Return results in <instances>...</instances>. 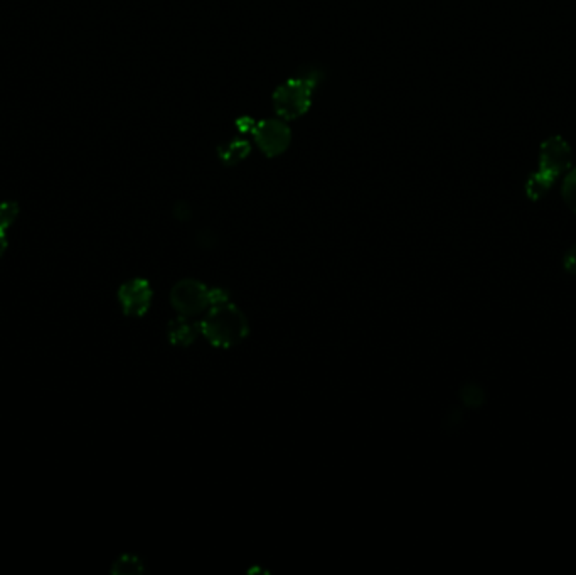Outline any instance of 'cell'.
Instances as JSON below:
<instances>
[{"label":"cell","instance_id":"6da1fadb","mask_svg":"<svg viewBox=\"0 0 576 575\" xmlns=\"http://www.w3.org/2000/svg\"><path fill=\"white\" fill-rule=\"evenodd\" d=\"M200 335L204 336L214 348H233L249 333L245 314L229 300L211 306L206 311L204 319L200 321Z\"/></svg>","mask_w":576,"mask_h":575},{"label":"cell","instance_id":"7a4b0ae2","mask_svg":"<svg viewBox=\"0 0 576 575\" xmlns=\"http://www.w3.org/2000/svg\"><path fill=\"white\" fill-rule=\"evenodd\" d=\"M317 73L302 74L280 86L273 96V103L277 113L283 121H292L306 113L312 102V92L317 86Z\"/></svg>","mask_w":576,"mask_h":575},{"label":"cell","instance_id":"3957f363","mask_svg":"<svg viewBox=\"0 0 576 575\" xmlns=\"http://www.w3.org/2000/svg\"><path fill=\"white\" fill-rule=\"evenodd\" d=\"M171 304L179 316H200L211 307V288L194 278H184L172 288Z\"/></svg>","mask_w":576,"mask_h":575},{"label":"cell","instance_id":"277c9868","mask_svg":"<svg viewBox=\"0 0 576 575\" xmlns=\"http://www.w3.org/2000/svg\"><path fill=\"white\" fill-rule=\"evenodd\" d=\"M540 171L558 180L573 168V149L561 135L548 137L540 147Z\"/></svg>","mask_w":576,"mask_h":575},{"label":"cell","instance_id":"5b68a950","mask_svg":"<svg viewBox=\"0 0 576 575\" xmlns=\"http://www.w3.org/2000/svg\"><path fill=\"white\" fill-rule=\"evenodd\" d=\"M118 304L122 311L129 317H142L145 316L153 299V290L147 278H130L123 282L117 292Z\"/></svg>","mask_w":576,"mask_h":575},{"label":"cell","instance_id":"8992f818","mask_svg":"<svg viewBox=\"0 0 576 575\" xmlns=\"http://www.w3.org/2000/svg\"><path fill=\"white\" fill-rule=\"evenodd\" d=\"M255 141L267 156H278L290 144V129L282 121L259 122L253 131Z\"/></svg>","mask_w":576,"mask_h":575},{"label":"cell","instance_id":"52a82bcc","mask_svg":"<svg viewBox=\"0 0 576 575\" xmlns=\"http://www.w3.org/2000/svg\"><path fill=\"white\" fill-rule=\"evenodd\" d=\"M200 333V323H192L189 321V317L186 316H179L174 321L169 323L167 327V336H169V341L174 345V346H190L196 337Z\"/></svg>","mask_w":576,"mask_h":575},{"label":"cell","instance_id":"ba28073f","mask_svg":"<svg viewBox=\"0 0 576 575\" xmlns=\"http://www.w3.org/2000/svg\"><path fill=\"white\" fill-rule=\"evenodd\" d=\"M554 182H556L554 178L538 169L534 174H531L530 180H526V194L534 201L542 200V196L553 188Z\"/></svg>","mask_w":576,"mask_h":575},{"label":"cell","instance_id":"9c48e42d","mask_svg":"<svg viewBox=\"0 0 576 575\" xmlns=\"http://www.w3.org/2000/svg\"><path fill=\"white\" fill-rule=\"evenodd\" d=\"M143 570H145L143 560L133 553L120 555L110 567V572L113 575H141L143 574Z\"/></svg>","mask_w":576,"mask_h":575},{"label":"cell","instance_id":"30bf717a","mask_svg":"<svg viewBox=\"0 0 576 575\" xmlns=\"http://www.w3.org/2000/svg\"><path fill=\"white\" fill-rule=\"evenodd\" d=\"M561 196L566 206L576 213V168H571L566 172L563 186H561Z\"/></svg>","mask_w":576,"mask_h":575},{"label":"cell","instance_id":"8fae6325","mask_svg":"<svg viewBox=\"0 0 576 575\" xmlns=\"http://www.w3.org/2000/svg\"><path fill=\"white\" fill-rule=\"evenodd\" d=\"M19 213H21V208L15 201H2L0 203V227L11 229L15 225Z\"/></svg>","mask_w":576,"mask_h":575},{"label":"cell","instance_id":"7c38bea8","mask_svg":"<svg viewBox=\"0 0 576 575\" xmlns=\"http://www.w3.org/2000/svg\"><path fill=\"white\" fill-rule=\"evenodd\" d=\"M462 398L467 405L475 407V405H481L483 400V392L477 386V385H469L462 390Z\"/></svg>","mask_w":576,"mask_h":575},{"label":"cell","instance_id":"4fadbf2b","mask_svg":"<svg viewBox=\"0 0 576 575\" xmlns=\"http://www.w3.org/2000/svg\"><path fill=\"white\" fill-rule=\"evenodd\" d=\"M563 265H565V268L570 274L576 276V245L575 247H571V249L565 253Z\"/></svg>","mask_w":576,"mask_h":575},{"label":"cell","instance_id":"5bb4252c","mask_svg":"<svg viewBox=\"0 0 576 575\" xmlns=\"http://www.w3.org/2000/svg\"><path fill=\"white\" fill-rule=\"evenodd\" d=\"M9 249V229L0 227V258L5 255Z\"/></svg>","mask_w":576,"mask_h":575}]
</instances>
